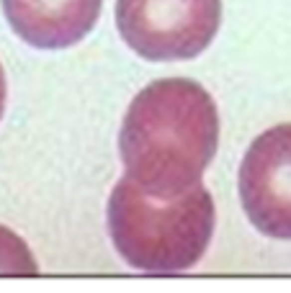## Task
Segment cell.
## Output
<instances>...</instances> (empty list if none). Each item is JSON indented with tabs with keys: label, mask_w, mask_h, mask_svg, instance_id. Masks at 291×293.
I'll return each instance as SVG.
<instances>
[{
	"label": "cell",
	"mask_w": 291,
	"mask_h": 293,
	"mask_svg": "<svg viewBox=\"0 0 291 293\" xmlns=\"http://www.w3.org/2000/svg\"><path fill=\"white\" fill-rule=\"evenodd\" d=\"M217 147V103L191 77H160L145 85L119 129L124 178L155 200H175L198 188Z\"/></svg>",
	"instance_id": "1"
},
{
	"label": "cell",
	"mask_w": 291,
	"mask_h": 293,
	"mask_svg": "<svg viewBox=\"0 0 291 293\" xmlns=\"http://www.w3.org/2000/svg\"><path fill=\"white\" fill-rule=\"evenodd\" d=\"M106 226L114 250L129 268L147 275H178L206 255L217 208L204 185L175 200H155L121 178L106 203Z\"/></svg>",
	"instance_id": "2"
},
{
	"label": "cell",
	"mask_w": 291,
	"mask_h": 293,
	"mask_svg": "<svg viewBox=\"0 0 291 293\" xmlns=\"http://www.w3.org/2000/svg\"><path fill=\"white\" fill-rule=\"evenodd\" d=\"M116 28L134 54L183 62L209 49L222 26V0H116Z\"/></svg>",
	"instance_id": "3"
},
{
	"label": "cell",
	"mask_w": 291,
	"mask_h": 293,
	"mask_svg": "<svg viewBox=\"0 0 291 293\" xmlns=\"http://www.w3.org/2000/svg\"><path fill=\"white\" fill-rule=\"evenodd\" d=\"M237 191L245 216L260 234L291 239V123L253 139L237 173Z\"/></svg>",
	"instance_id": "4"
},
{
	"label": "cell",
	"mask_w": 291,
	"mask_h": 293,
	"mask_svg": "<svg viewBox=\"0 0 291 293\" xmlns=\"http://www.w3.org/2000/svg\"><path fill=\"white\" fill-rule=\"evenodd\" d=\"M3 15L34 49H67L96 28L103 0H0Z\"/></svg>",
	"instance_id": "5"
},
{
	"label": "cell",
	"mask_w": 291,
	"mask_h": 293,
	"mask_svg": "<svg viewBox=\"0 0 291 293\" xmlns=\"http://www.w3.org/2000/svg\"><path fill=\"white\" fill-rule=\"evenodd\" d=\"M39 265L28 244L0 224V275H36Z\"/></svg>",
	"instance_id": "6"
},
{
	"label": "cell",
	"mask_w": 291,
	"mask_h": 293,
	"mask_svg": "<svg viewBox=\"0 0 291 293\" xmlns=\"http://www.w3.org/2000/svg\"><path fill=\"white\" fill-rule=\"evenodd\" d=\"M5 100H8V80H5L3 62H0V118H3V113H5Z\"/></svg>",
	"instance_id": "7"
}]
</instances>
